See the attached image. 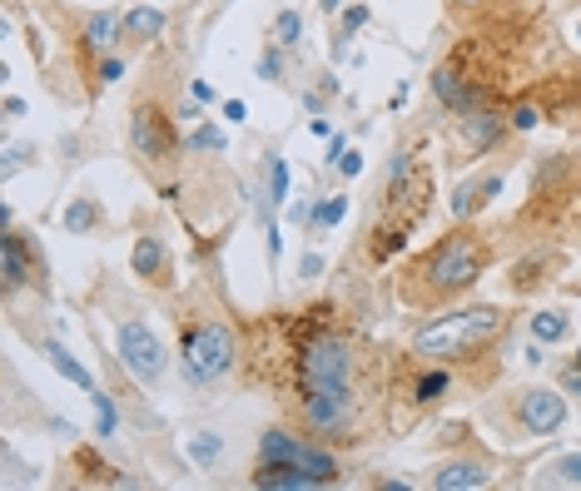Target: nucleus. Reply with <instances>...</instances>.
<instances>
[{
    "label": "nucleus",
    "mask_w": 581,
    "mask_h": 491,
    "mask_svg": "<svg viewBox=\"0 0 581 491\" xmlns=\"http://www.w3.org/2000/svg\"><path fill=\"white\" fill-rule=\"evenodd\" d=\"M289 368H293V407L308 437L318 442H353L363 437V343L333 318V308H303L289 328Z\"/></svg>",
    "instance_id": "1"
},
{
    "label": "nucleus",
    "mask_w": 581,
    "mask_h": 491,
    "mask_svg": "<svg viewBox=\"0 0 581 491\" xmlns=\"http://www.w3.org/2000/svg\"><path fill=\"white\" fill-rule=\"evenodd\" d=\"M487 273V244L472 229L442 234L413 268V298H457Z\"/></svg>",
    "instance_id": "2"
},
{
    "label": "nucleus",
    "mask_w": 581,
    "mask_h": 491,
    "mask_svg": "<svg viewBox=\"0 0 581 491\" xmlns=\"http://www.w3.org/2000/svg\"><path fill=\"white\" fill-rule=\"evenodd\" d=\"M502 328H507V313L497 303H472V308H457V313L437 318L428 328H418L413 353L423 363H462V358L482 353L487 343H497Z\"/></svg>",
    "instance_id": "3"
},
{
    "label": "nucleus",
    "mask_w": 581,
    "mask_h": 491,
    "mask_svg": "<svg viewBox=\"0 0 581 491\" xmlns=\"http://www.w3.org/2000/svg\"><path fill=\"white\" fill-rule=\"evenodd\" d=\"M234 368H239V338H234L229 323H214V318L184 323V333H179V372H184V382L194 392L219 387Z\"/></svg>",
    "instance_id": "4"
},
{
    "label": "nucleus",
    "mask_w": 581,
    "mask_h": 491,
    "mask_svg": "<svg viewBox=\"0 0 581 491\" xmlns=\"http://www.w3.org/2000/svg\"><path fill=\"white\" fill-rule=\"evenodd\" d=\"M115 358H120V368L130 372L140 387H154L164 377V368H169V353H164L159 333L149 328L145 318H125L115 328Z\"/></svg>",
    "instance_id": "5"
},
{
    "label": "nucleus",
    "mask_w": 581,
    "mask_h": 491,
    "mask_svg": "<svg viewBox=\"0 0 581 491\" xmlns=\"http://www.w3.org/2000/svg\"><path fill=\"white\" fill-rule=\"evenodd\" d=\"M567 422V397L557 387H532L517 397V427L527 437H552Z\"/></svg>",
    "instance_id": "6"
},
{
    "label": "nucleus",
    "mask_w": 581,
    "mask_h": 491,
    "mask_svg": "<svg viewBox=\"0 0 581 491\" xmlns=\"http://www.w3.org/2000/svg\"><path fill=\"white\" fill-rule=\"evenodd\" d=\"M130 144L140 159H169L174 154V129H169V115L154 110V105H135L130 110Z\"/></svg>",
    "instance_id": "7"
},
{
    "label": "nucleus",
    "mask_w": 581,
    "mask_h": 491,
    "mask_svg": "<svg viewBox=\"0 0 581 491\" xmlns=\"http://www.w3.org/2000/svg\"><path fill=\"white\" fill-rule=\"evenodd\" d=\"M35 248L25 244L15 229H5L0 234V283H5V293H15V288H25L30 278H35Z\"/></svg>",
    "instance_id": "8"
},
{
    "label": "nucleus",
    "mask_w": 581,
    "mask_h": 491,
    "mask_svg": "<svg viewBox=\"0 0 581 491\" xmlns=\"http://www.w3.org/2000/svg\"><path fill=\"white\" fill-rule=\"evenodd\" d=\"M249 482L259 491H313L318 487V477L308 467H298V462H259V472Z\"/></svg>",
    "instance_id": "9"
},
{
    "label": "nucleus",
    "mask_w": 581,
    "mask_h": 491,
    "mask_svg": "<svg viewBox=\"0 0 581 491\" xmlns=\"http://www.w3.org/2000/svg\"><path fill=\"white\" fill-rule=\"evenodd\" d=\"M115 40H125V15L95 10V15L85 20V50H90V55H115Z\"/></svg>",
    "instance_id": "10"
},
{
    "label": "nucleus",
    "mask_w": 581,
    "mask_h": 491,
    "mask_svg": "<svg viewBox=\"0 0 581 491\" xmlns=\"http://www.w3.org/2000/svg\"><path fill=\"white\" fill-rule=\"evenodd\" d=\"M135 273L145 278V283H164L169 278V258H164V244H159V234H140L135 239Z\"/></svg>",
    "instance_id": "11"
},
{
    "label": "nucleus",
    "mask_w": 581,
    "mask_h": 491,
    "mask_svg": "<svg viewBox=\"0 0 581 491\" xmlns=\"http://www.w3.org/2000/svg\"><path fill=\"white\" fill-rule=\"evenodd\" d=\"M437 491H472V487H487V467L482 462H472V457H462V462H447L442 472L433 477Z\"/></svg>",
    "instance_id": "12"
},
{
    "label": "nucleus",
    "mask_w": 581,
    "mask_h": 491,
    "mask_svg": "<svg viewBox=\"0 0 581 491\" xmlns=\"http://www.w3.org/2000/svg\"><path fill=\"white\" fill-rule=\"evenodd\" d=\"M164 10L159 5H135V10H125V40H140V45H149V40H159L164 35Z\"/></svg>",
    "instance_id": "13"
},
{
    "label": "nucleus",
    "mask_w": 581,
    "mask_h": 491,
    "mask_svg": "<svg viewBox=\"0 0 581 491\" xmlns=\"http://www.w3.org/2000/svg\"><path fill=\"white\" fill-rule=\"evenodd\" d=\"M467 85H472V75H462V70H457V60H447V65H437V70H433V95H437V105H447V110H457V105H462Z\"/></svg>",
    "instance_id": "14"
},
{
    "label": "nucleus",
    "mask_w": 581,
    "mask_h": 491,
    "mask_svg": "<svg viewBox=\"0 0 581 491\" xmlns=\"http://www.w3.org/2000/svg\"><path fill=\"white\" fill-rule=\"evenodd\" d=\"M40 353H45V363H50V368L60 372L65 382H75L80 392H100V382L90 377V368H80V363H75V358H70L60 343H40Z\"/></svg>",
    "instance_id": "15"
},
{
    "label": "nucleus",
    "mask_w": 581,
    "mask_h": 491,
    "mask_svg": "<svg viewBox=\"0 0 581 491\" xmlns=\"http://www.w3.org/2000/svg\"><path fill=\"white\" fill-rule=\"evenodd\" d=\"M502 129H507V120L497 115V110H477V115H467V139H472V154H487L497 139H502Z\"/></svg>",
    "instance_id": "16"
},
{
    "label": "nucleus",
    "mask_w": 581,
    "mask_h": 491,
    "mask_svg": "<svg viewBox=\"0 0 581 491\" xmlns=\"http://www.w3.org/2000/svg\"><path fill=\"white\" fill-rule=\"evenodd\" d=\"M497 194H502V179H497V174L482 179V184H462V189L452 194V214L467 219V214H477V209H482L487 199H497Z\"/></svg>",
    "instance_id": "17"
},
{
    "label": "nucleus",
    "mask_w": 581,
    "mask_h": 491,
    "mask_svg": "<svg viewBox=\"0 0 581 491\" xmlns=\"http://www.w3.org/2000/svg\"><path fill=\"white\" fill-rule=\"evenodd\" d=\"M184 457L194 462V467H219V457H224V432H194V437H184Z\"/></svg>",
    "instance_id": "18"
},
{
    "label": "nucleus",
    "mask_w": 581,
    "mask_h": 491,
    "mask_svg": "<svg viewBox=\"0 0 581 491\" xmlns=\"http://www.w3.org/2000/svg\"><path fill=\"white\" fill-rule=\"evenodd\" d=\"M298 457H303V442L284 427H269L259 437V462H298Z\"/></svg>",
    "instance_id": "19"
},
{
    "label": "nucleus",
    "mask_w": 581,
    "mask_h": 491,
    "mask_svg": "<svg viewBox=\"0 0 581 491\" xmlns=\"http://www.w3.org/2000/svg\"><path fill=\"white\" fill-rule=\"evenodd\" d=\"M398 248H408V224H378L373 229V244H368V253H373V263H388Z\"/></svg>",
    "instance_id": "20"
},
{
    "label": "nucleus",
    "mask_w": 581,
    "mask_h": 491,
    "mask_svg": "<svg viewBox=\"0 0 581 491\" xmlns=\"http://www.w3.org/2000/svg\"><path fill=\"white\" fill-rule=\"evenodd\" d=\"M264 199H269L274 209L289 199V164H284V154H269V159H264Z\"/></svg>",
    "instance_id": "21"
},
{
    "label": "nucleus",
    "mask_w": 581,
    "mask_h": 491,
    "mask_svg": "<svg viewBox=\"0 0 581 491\" xmlns=\"http://www.w3.org/2000/svg\"><path fill=\"white\" fill-rule=\"evenodd\" d=\"M447 387H452V377H447V363H437V368L418 372V382H413V402H418V407H428V402H437Z\"/></svg>",
    "instance_id": "22"
},
{
    "label": "nucleus",
    "mask_w": 581,
    "mask_h": 491,
    "mask_svg": "<svg viewBox=\"0 0 581 491\" xmlns=\"http://www.w3.org/2000/svg\"><path fill=\"white\" fill-rule=\"evenodd\" d=\"M567 333H572V318L557 313V308H547V313L532 318V338H537V343H562Z\"/></svg>",
    "instance_id": "23"
},
{
    "label": "nucleus",
    "mask_w": 581,
    "mask_h": 491,
    "mask_svg": "<svg viewBox=\"0 0 581 491\" xmlns=\"http://www.w3.org/2000/svg\"><path fill=\"white\" fill-rule=\"evenodd\" d=\"M95 224H100V204H95V199H75V204L65 209V229H70V234H90Z\"/></svg>",
    "instance_id": "24"
},
{
    "label": "nucleus",
    "mask_w": 581,
    "mask_h": 491,
    "mask_svg": "<svg viewBox=\"0 0 581 491\" xmlns=\"http://www.w3.org/2000/svg\"><path fill=\"white\" fill-rule=\"evenodd\" d=\"M343 214H348V199H343V194H333V199H323L318 209H308V224H313V229H338V224H343Z\"/></svg>",
    "instance_id": "25"
},
{
    "label": "nucleus",
    "mask_w": 581,
    "mask_h": 491,
    "mask_svg": "<svg viewBox=\"0 0 581 491\" xmlns=\"http://www.w3.org/2000/svg\"><path fill=\"white\" fill-rule=\"evenodd\" d=\"M90 402H95V432H100V437H115V432H120V407H115L105 392H90Z\"/></svg>",
    "instance_id": "26"
},
{
    "label": "nucleus",
    "mask_w": 581,
    "mask_h": 491,
    "mask_svg": "<svg viewBox=\"0 0 581 491\" xmlns=\"http://www.w3.org/2000/svg\"><path fill=\"white\" fill-rule=\"evenodd\" d=\"M274 40H279L284 50H293V45L303 40V15H298V10H279V15H274Z\"/></svg>",
    "instance_id": "27"
},
{
    "label": "nucleus",
    "mask_w": 581,
    "mask_h": 491,
    "mask_svg": "<svg viewBox=\"0 0 581 491\" xmlns=\"http://www.w3.org/2000/svg\"><path fill=\"white\" fill-rule=\"evenodd\" d=\"M75 462L85 467V477H90V482H125V477H120L110 462H100L95 452H75Z\"/></svg>",
    "instance_id": "28"
},
{
    "label": "nucleus",
    "mask_w": 581,
    "mask_h": 491,
    "mask_svg": "<svg viewBox=\"0 0 581 491\" xmlns=\"http://www.w3.org/2000/svg\"><path fill=\"white\" fill-rule=\"evenodd\" d=\"M189 149L219 154V149H224V129H214V124H194V134H189Z\"/></svg>",
    "instance_id": "29"
},
{
    "label": "nucleus",
    "mask_w": 581,
    "mask_h": 491,
    "mask_svg": "<svg viewBox=\"0 0 581 491\" xmlns=\"http://www.w3.org/2000/svg\"><path fill=\"white\" fill-rule=\"evenodd\" d=\"M279 75H284V45L274 40V45H269V50L259 55V80H269V85H274Z\"/></svg>",
    "instance_id": "30"
},
{
    "label": "nucleus",
    "mask_w": 581,
    "mask_h": 491,
    "mask_svg": "<svg viewBox=\"0 0 581 491\" xmlns=\"http://www.w3.org/2000/svg\"><path fill=\"white\" fill-rule=\"evenodd\" d=\"M413 169H418V164H413V149H393V159H388V189H398Z\"/></svg>",
    "instance_id": "31"
},
{
    "label": "nucleus",
    "mask_w": 581,
    "mask_h": 491,
    "mask_svg": "<svg viewBox=\"0 0 581 491\" xmlns=\"http://www.w3.org/2000/svg\"><path fill=\"white\" fill-rule=\"evenodd\" d=\"M537 120H542V110H537V105H532V100H522V105H517V110H512V129H517V134H527V129H537Z\"/></svg>",
    "instance_id": "32"
},
{
    "label": "nucleus",
    "mask_w": 581,
    "mask_h": 491,
    "mask_svg": "<svg viewBox=\"0 0 581 491\" xmlns=\"http://www.w3.org/2000/svg\"><path fill=\"white\" fill-rule=\"evenodd\" d=\"M30 159H35V149H25V144H15V149H10V154H5V164H0V174H5V179H10V174H20V169H25V164H30Z\"/></svg>",
    "instance_id": "33"
},
{
    "label": "nucleus",
    "mask_w": 581,
    "mask_h": 491,
    "mask_svg": "<svg viewBox=\"0 0 581 491\" xmlns=\"http://www.w3.org/2000/svg\"><path fill=\"white\" fill-rule=\"evenodd\" d=\"M552 472H557V477H562L567 487H581V452H577V457H562V462H557Z\"/></svg>",
    "instance_id": "34"
},
{
    "label": "nucleus",
    "mask_w": 581,
    "mask_h": 491,
    "mask_svg": "<svg viewBox=\"0 0 581 491\" xmlns=\"http://www.w3.org/2000/svg\"><path fill=\"white\" fill-rule=\"evenodd\" d=\"M125 75V60L120 55H100V85H115Z\"/></svg>",
    "instance_id": "35"
},
{
    "label": "nucleus",
    "mask_w": 581,
    "mask_h": 491,
    "mask_svg": "<svg viewBox=\"0 0 581 491\" xmlns=\"http://www.w3.org/2000/svg\"><path fill=\"white\" fill-rule=\"evenodd\" d=\"M368 25V5H353V10H343V35H353V30H363Z\"/></svg>",
    "instance_id": "36"
},
{
    "label": "nucleus",
    "mask_w": 581,
    "mask_h": 491,
    "mask_svg": "<svg viewBox=\"0 0 581 491\" xmlns=\"http://www.w3.org/2000/svg\"><path fill=\"white\" fill-rule=\"evenodd\" d=\"M338 169H343L348 179H353V174H363V154H358V149H343V154H338Z\"/></svg>",
    "instance_id": "37"
},
{
    "label": "nucleus",
    "mask_w": 581,
    "mask_h": 491,
    "mask_svg": "<svg viewBox=\"0 0 581 491\" xmlns=\"http://www.w3.org/2000/svg\"><path fill=\"white\" fill-rule=\"evenodd\" d=\"M318 273H323V258H318V253L308 248V253L298 258V278H318Z\"/></svg>",
    "instance_id": "38"
},
{
    "label": "nucleus",
    "mask_w": 581,
    "mask_h": 491,
    "mask_svg": "<svg viewBox=\"0 0 581 491\" xmlns=\"http://www.w3.org/2000/svg\"><path fill=\"white\" fill-rule=\"evenodd\" d=\"M224 120L244 124V120H249V105H244V100H224Z\"/></svg>",
    "instance_id": "39"
},
{
    "label": "nucleus",
    "mask_w": 581,
    "mask_h": 491,
    "mask_svg": "<svg viewBox=\"0 0 581 491\" xmlns=\"http://www.w3.org/2000/svg\"><path fill=\"white\" fill-rule=\"evenodd\" d=\"M189 100H199V105H209V100H214V90H209V80H189Z\"/></svg>",
    "instance_id": "40"
},
{
    "label": "nucleus",
    "mask_w": 581,
    "mask_h": 491,
    "mask_svg": "<svg viewBox=\"0 0 581 491\" xmlns=\"http://www.w3.org/2000/svg\"><path fill=\"white\" fill-rule=\"evenodd\" d=\"M25 115V100L20 95H5V120H20Z\"/></svg>",
    "instance_id": "41"
},
{
    "label": "nucleus",
    "mask_w": 581,
    "mask_h": 491,
    "mask_svg": "<svg viewBox=\"0 0 581 491\" xmlns=\"http://www.w3.org/2000/svg\"><path fill=\"white\" fill-rule=\"evenodd\" d=\"M308 129H313V134H318V139H333V129H328V120H318V115H313V120H308Z\"/></svg>",
    "instance_id": "42"
},
{
    "label": "nucleus",
    "mask_w": 581,
    "mask_h": 491,
    "mask_svg": "<svg viewBox=\"0 0 581 491\" xmlns=\"http://www.w3.org/2000/svg\"><path fill=\"white\" fill-rule=\"evenodd\" d=\"M567 387H572V392H581V353H577V363H572V372H567Z\"/></svg>",
    "instance_id": "43"
},
{
    "label": "nucleus",
    "mask_w": 581,
    "mask_h": 491,
    "mask_svg": "<svg viewBox=\"0 0 581 491\" xmlns=\"http://www.w3.org/2000/svg\"><path fill=\"white\" fill-rule=\"evenodd\" d=\"M318 5H323L328 15H333V10H343V0H318Z\"/></svg>",
    "instance_id": "44"
},
{
    "label": "nucleus",
    "mask_w": 581,
    "mask_h": 491,
    "mask_svg": "<svg viewBox=\"0 0 581 491\" xmlns=\"http://www.w3.org/2000/svg\"><path fill=\"white\" fill-rule=\"evenodd\" d=\"M577 40H581V25H577Z\"/></svg>",
    "instance_id": "45"
}]
</instances>
